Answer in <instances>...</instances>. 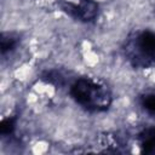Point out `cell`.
Listing matches in <instances>:
<instances>
[{"instance_id":"1","label":"cell","mask_w":155,"mask_h":155,"mask_svg":"<svg viewBox=\"0 0 155 155\" xmlns=\"http://www.w3.org/2000/svg\"><path fill=\"white\" fill-rule=\"evenodd\" d=\"M48 148H50V143L48 142H46L44 139H39V140L33 143L31 151L34 154H44V153H46L48 150Z\"/></svg>"}]
</instances>
